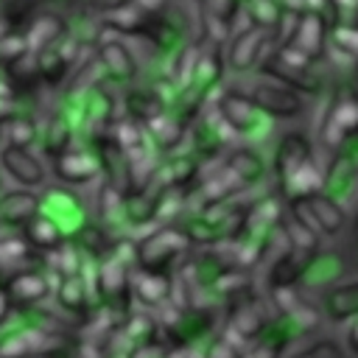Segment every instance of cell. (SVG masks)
<instances>
[{
	"instance_id": "b9f144b4",
	"label": "cell",
	"mask_w": 358,
	"mask_h": 358,
	"mask_svg": "<svg viewBox=\"0 0 358 358\" xmlns=\"http://www.w3.org/2000/svg\"><path fill=\"white\" fill-rule=\"evenodd\" d=\"M8 308H11V299L6 296V291H0V319L8 313Z\"/></svg>"
},
{
	"instance_id": "52a82bcc",
	"label": "cell",
	"mask_w": 358,
	"mask_h": 358,
	"mask_svg": "<svg viewBox=\"0 0 358 358\" xmlns=\"http://www.w3.org/2000/svg\"><path fill=\"white\" fill-rule=\"evenodd\" d=\"M288 204H291V215L296 221H302L310 229L324 232V235H336L347 221V213L338 204V199L324 193V190L310 193V196H305L299 201H288Z\"/></svg>"
},
{
	"instance_id": "7a4b0ae2",
	"label": "cell",
	"mask_w": 358,
	"mask_h": 358,
	"mask_svg": "<svg viewBox=\"0 0 358 358\" xmlns=\"http://www.w3.org/2000/svg\"><path fill=\"white\" fill-rule=\"evenodd\" d=\"M215 115L224 120V126L238 137H257L268 129L271 117H266L249 92L241 90H221L215 98Z\"/></svg>"
},
{
	"instance_id": "60d3db41",
	"label": "cell",
	"mask_w": 358,
	"mask_h": 358,
	"mask_svg": "<svg viewBox=\"0 0 358 358\" xmlns=\"http://www.w3.org/2000/svg\"><path fill=\"white\" fill-rule=\"evenodd\" d=\"M347 338H350V347H352V352L358 355V316L352 319V324H350V336H347Z\"/></svg>"
},
{
	"instance_id": "ba28073f",
	"label": "cell",
	"mask_w": 358,
	"mask_h": 358,
	"mask_svg": "<svg viewBox=\"0 0 358 358\" xmlns=\"http://www.w3.org/2000/svg\"><path fill=\"white\" fill-rule=\"evenodd\" d=\"M95 59H98L103 76L117 81V84H129L140 73L137 56L131 53L126 36H117V34H109V31L98 34V39H95Z\"/></svg>"
},
{
	"instance_id": "ac0fdd59",
	"label": "cell",
	"mask_w": 358,
	"mask_h": 358,
	"mask_svg": "<svg viewBox=\"0 0 358 358\" xmlns=\"http://www.w3.org/2000/svg\"><path fill=\"white\" fill-rule=\"evenodd\" d=\"M271 291H274L277 310H280V316H282L285 322H291L296 330H316V327H319V322H322L319 310H316L310 302H305L299 294H294L291 285L271 288Z\"/></svg>"
},
{
	"instance_id": "7bdbcfd3",
	"label": "cell",
	"mask_w": 358,
	"mask_h": 358,
	"mask_svg": "<svg viewBox=\"0 0 358 358\" xmlns=\"http://www.w3.org/2000/svg\"><path fill=\"white\" fill-rule=\"evenodd\" d=\"M350 70H352V84H350V90H352V92L358 95V59H355V62L350 64Z\"/></svg>"
},
{
	"instance_id": "e0dca14e",
	"label": "cell",
	"mask_w": 358,
	"mask_h": 358,
	"mask_svg": "<svg viewBox=\"0 0 358 358\" xmlns=\"http://www.w3.org/2000/svg\"><path fill=\"white\" fill-rule=\"evenodd\" d=\"M333 162L324 171V187L330 190H347L358 179V131L350 134L336 151Z\"/></svg>"
},
{
	"instance_id": "bcb514c9",
	"label": "cell",
	"mask_w": 358,
	"mask_h": 358,
	"mask_svg": "<svg viewBox=\"0 0 358 358\" xmlns=\"http://www.w3.org/2000/svg\"><path fill=\"white\" fill-rule=\"evenodd\" d=\"M190 358H193V355H190Z\"/></svg>"
},
{
	"instance_id": "484cf974",
	"label": "cell",
	"mask_w": 358,
	"mask_h": 358,
	"mask_svg": "<svg viewBox=\"0 0 358 358\" xmlns=\"http://www.w3.org/2000/svg\"><path fill=\"white\" fill-rule=\"evenodd\" d=\"M87 280H84V271L78 274H67L62 277L59 288H56V299L59 305L67 310V313H76V316H87V308H90V294H87Z\"/></svg>"
},
{
	"instance_id": "603a6c76",
	"label": "cell",
	"mask_w": 358,
	"mask_h": 358,
	"mask_svg": "<svg viewBox=\"0 0 358 358\" xmlns=\"http://www.w3.org/2000/svg\"><path fill=\"white\" fill-rule=\"evenodd\" d=\"M123 106H126V117L145 126L151 117L165 112L171 106V101L162 92V87H151V90H129L123 98Z\"/></svg>"
},
{
	"instance_id": "44dd1931",
	"label": "cell",
	"mask_w": 358,
	"mask_h": 358,
	"mask_svg": "<svg viewBox=\"0 0 358 358\" xmlns=\"http://www.w3.org/2000/svg\"><path fill=\"white\" fill-rule=\"evenodd\" d=\"M131 291L137 294V299L145 308H162L171 299L173 280H171L168 271H145V268H140L131 277Z\"/></svg>"
},
{
	"instance_id": "9c48e42d",
	"label": "cell",
	"mask_w": 358,
	"mask_h": 358,
	"mask_svg": "<svg viewBox=\"0 0 358 358\" xmlns=\"http://www.w3.org/2000/svg\"><path fill=\"white\" fill-rule=\"evenodd\" d=\"M98 294L106 310L126 313L129 308V291H131V263L117 257L115 252H106V257L98 263Z\"/></svg>"
},
{
	"instance_id": "74e56055",
	"label": "cell",
	"mask_w": 358,
	"mask_h": 358,
	"mask_svg": "<svg viewBox=\"0 0 358 358\" xmlns=\"http://www.w3.org/2000/svg\"><path fill=\"white\" fill-rule=\"evenodd\" d=\"M285 347V338H274V341H268V338H260L249 352H243L241 358H280V350Z\"/></svg>"
},
{
	"instance_id": "836d02e7",
	"label": "cell",
	"mask_w": 358,
	"mask_h": 358,
	"mask_svg": "<svg viewBox=\"0 0 358 358\" xmlns=\"http://www.w3.org/2000/svg\"><path fill=\"white\" fill-rule=\"evenodd\" d=\"M34 11H36V0H3L0 3V25L22 31L25 22L34 17Z\"/></svg>"
},
{
	"instance_id": "4dcf8cb0",
	"label": "cell",
	"mask_w": 358,
	"mask_h": 358,
	"mask_svg": "<svg viewBox=\"0 0 358 358\" xmlns=\"http://www.w3.org/2000/svg\"><path fill=\"white\" fill-rule=\"evenodd\" d=\"M324 310L333 322L358 316V282H350V285H341V288L330 291V296L324 302Z\"/></svg>"
},
{
	"instance_id": "f6af8a7d",
	"label": "cell",
	"mask_w": 358,
	"mask_h": 358,
	"mask_svg": "<svg viewBox=\"0 0 358 358\" xmlns=\"http://www.w3.org/2000/svg\"><path fill=\"white\" fill-rule=\"evenodd\" d=\"M0 179H3V168H0Z\"/></svg>"
},
{
	"instance_id": "4fadbf2b",
	"label": "cell",
	"mask_w": 358,
	"mask_h": 358,
	"mask_svg": "<svg viewBox=\"0 0 358 358\" xmlns=\"http://www.w3.org/2000/svg\"><path fill=\"white\" fill-rule=\"evenodd\" d=\"M39 213H45L64 238L78 235V229L84 227V210L78 204V199L62 187H48L45 196H39Z\"/></svg>"
},
{
	"instance_id": "ab89813d",
	"label": "cell",
	"mask_w": 358,
	"mask_h": 358,
	"mask_svg": "<svg viewBox=\"0 0 358 358\" xmlns=\"http://www.w3.org/2000/svg\"><path fill=\"white\" fill-rule=\"evenodd\" d=\"M28 358H70V355L64 350H59V347H48V350H39V352L28 355Z\"/></svg>"
},
{
	"instance_id": "7c38bea8",
	"label": "cell",
	"mask_w": 358,
	"mask_h": 358,
	"mask_svg": "<svg viewBox=\"0 0 358 358\" xmlns=\"http://www.w3.org/2000/svg\"><path fill=\"white\" fill-rule=\"evenodd\" d=\"M56 176L64 182V185H90L95 179L103 176V168H101V157L95 154V148L90 145H70L67 151H62L56 157Z\"/></svg>"
},
{
	"instance_id": "5bb4252c",
	"label": "cell",
	"mask_w": 358,
	"mask_h": 358,
	"mask_svg": "<svg viewBox=\"0 0 358 358\" xmlns=\"http://www.w3.org/2000/svg\"><path fill=\"white\" fill-rule=\"evenodd\" d=\"M67 31H70V22L59 11H50V8H42V11L36 8L34 17L22 28L31 53H42L45 48H50L53 42H59Z\"/></svg>"
},
{
	"instance_id": "e575fe53",
	"label": "cell",
	"mask_w": 358,
	"mask_h": 358,
	"mask_svg": "<svg viewBox=\"0 0 358 358\" xmlns=\"http://www.w3.org/2000/svg\"><path fill=\"white\" fill-rule=\"evenodd\" d=\"M50 255H53V271L59 277H67V274H78L81 271V249L76 243H70L67 238L56 249H50Z\"/></svg>"
},
{
	"instance_id": "6da1fadb",
	"label": "cell",
	"mask_w": 358,
	"mask_h": 358,
	"mask_svg": "<svg viewBox=\"0 0 358 358\" xmlns=\"http://www.w3.org/2000/svg\"><path fill=\"white\" fill-rule=\"evenodd\" d=\"M313 59H308L299 48L294 45H280V48H271L260 64L255 67L263 78H271L277 84H285L291 90H296L299 95H319L322 87H324V78L313 70Z\"/></svg>"
},
{
	"instance_id": "2e32d148",
	"label": "cell",
	"mask_w": 358,
	"mask_h": 358,
	"mask_svg": "<svg viewBox=\"0 0 358 358\" xmlns=\"http://www.w3.org/2000/svg\"><path fill=\"white\" fill-rule=\"evenodd\" d=\"M3 291L11 302H20V305H36L42 302L48 294H50V280L42 268L36 266H25L14 274L6 277L3 282Z\"/></svg>"
},
{
	"instance_id": "83f0119b",
	"label": "cell",
	"mask_w": 358,
	"mask_h": 358,
	"mask_svg": "<svg viewBox=\"0 0 358 358\" xmlns=\"http://www.w3.org/2000/svg\"><path fill=\"white\" fill-rule=\"evenodd\" d=\"M305 255H313V252H302V249H291V246H288V252L274 263V268H271V274H268L271 288L294 285V282L302 277L305 266H308V257H305Z\"/></svg>"
},
{
	"instance_id": "1f68e13d",
	"label": "cell",
	"mask_w": 358,
	"mask_h": 358,
	"mask_svg": "<svg viewBox=\"0 0 358 358\" xmlns=\"http://www.w3.org/2000/svg\"><path fill=\"white\" fill-rule=\"evenodd\" d=\"M3 137H8V143H14V145H28L31 148L39 140L36 120L28 112H17L11 120L3 123Z\"/></svg>"
},
{
	"instance_id": "3957f363",
	"label": "cell",
	"mask_w": 358,
	"mask_h": 358,
	"mask_svg": "<svg viewBox=\"0 0 358 358\" xmlns=\"http://www.w3.org/2000/svg\"><path fill=\"white\" fill-rule=\"evenodd\" d=\"M271 42H274V34L260 28V25H252L246 22L243 28H235L229 34V39L224 42L227 50H224V64L227 70L243 76V73H252L260 59L271 50Z\"/></svg>"
},
{
	"instance_id": "f35d334b",
	"label": "cell",
	"mask_w": 358,
	"mask_h": 358,
	"mask_svg": "<svg viewBox=\"0 0 358 358\" xmlns=\"http://www.w3.org/2000/svg\"><path fill=\"white\" fill-rule=\"evenodd\" d=\"M129 358H168V344L151 338V341H143V344H134Z\"/></svg>"
},
{
	"instance_id": "d590c367",
	"label": "cell",
	"mask_w": 358,
	"mask_h": 358,
	"mask_svg": "<svg viewBox=\"0 0 358 358\" xmlns=\"http://www.w3.org/2000/svg\"><path fill=\"white\" fill-rule=\"evenodd\" d=\"M123 330H126V338H129L131 344H143V341L157 338L159 324H157V319H151V316H145V313H134L131 319L123 322Z\"/></svg>"
},
{
	"instance_id": "9a60e30c",
	"label": "cell",
	"mask_w": 358,
	"mask_h": 358,
	"mask_svg": "<svg viewBox=\"0 0 358 358\" xmlns=\"http://www.w3.org/2000/svg\"><path fill=\"white\" fill-rule=\"evenodd\" d=\"M327 28H330L327 14L302 11L299 14V22H296V31H294V39L288 45L299 48L308 59L322 62L324 59V50H327Z\"/></svg>"
},
{
	"instance_id": "7402d4cb",
	"label": "cell",
	"mask_w": 358,
	"mask_h": 358,
	"mask_svg": "<svg viewBox=\"0 0 358 358\" xmlns=\"http://www.w3.org/2000/svg\"><path fill=\"white\" fill-rule=\"evenodd\" d=\"M266 327V316L257 299H241L238 291V305L229 313V336H238L235 341H252L260 336V330Z\"/></svg>"
},
{
	"instance_id": "5b68a950",
	"label": "cell",
	"mask_w": 358,
	"mask_h": 358,
	"mask_svg": "<svg viewBox=\"0 0 358 358\" xmlns=\"http://www.w3.org/2000/svg\"><path fill=\"white\" fill-rule=\"evenodd\" d=\"M355 131H358V95L352 90H336L319 123V140L324 148L336 151Z\"/></svg>"
},
{
	"instance_id": "f546056e",
	"label": "cell",
	"mask_w": 358,
	"mask_h": 358,
	"mask_svg": "<svg viewBox=\"0 0 358 358\" xmlns=\"http://www.w3.org/2000/svg\"><path fill=\"white\" fill-rule=\"evenodd\" d=\"M224 165L241 179V185H255L263 176V159L255 148H235L229 151V157L224 159Z\"/></svg>"
},
{
	"instance_id": "277c9868",
	"label": "cell",
	"mask_w": 358,
	"mask_h": 358,
	"mask_svg": "<svg viewBox=\"0 0 358 358\" xmlns=\"http://www.w3.org/2000/svg\"><path fill=\"white\" fill-rule=\"evenodd\" d=\"M190 246V238L179 227H157L145 235L137 249V266L145 271H171V263Z\"/></svg>"
},
{
	"instance_id": "d4e9b609",
	"label": "cell",
	"mask_w": 358,
	"mask_h": 358,
	"mask_svg": "<svg viewBox=\"0 0 358 358\" xmlns=\"http://www.w3.org/2000/svg\"><path fill=\"white\" fill-rule=\"evenodd\" d=\"M324 56L344 59V64L350 67L358 59V22H330Z\"/></svg>"
},
{
	"instance_id": "d6a6232c",
	"label": "cell",
	"mask_w": 358,
	"mask_h": 358,
	"mask_svg": "<svg viewBox=\"0 0 358 358\" xmlns=\"http://www.w3.org/2000/svg\"><path fill=\"white\" fill-rule=\"evenodd\" d=\"M243 14L252 25H260L266 31H274L282 14L280 0H243Z\"/></svg>"
},
{
	"instance_id": "f1b7e54d",
	"label": "cell",
	"mask_w": 358,
	"mask_h": 358,
	"mask_svg": "<svg viewBox=\"0 0 358 358\" xmlns=\"http://www.w3.org/2000/svg\"><path fill=\"white\" fill-rule=\"evenodd\" d=\"M22 229H25V241H28L31 246H36L39 252H50V249H56V246L64 241L62 229H59L45 213H36Z\"/></svg>"
},
{
	"instance_id": "30bf717a",
	"label": "cell",
	"mask_w": 358,
	"mask_h": 358,
	"mask_svg": "<svg viewBox=\"0 0 358 358\" xmlns=\"http://www.w3.org/2000/svg\"><path fill=\"white\" fill-rule=\"evenodd\" d=\"M249 95H252V101L257 103V109H260L266 117H271V120H280V117L288 120V117L302 115V109H305V98H302L296 90H291V87H285V84H277V81H271V78L255 84Z\"/></svg>"
},
{
	"instance_id": "8d00e7d4",
	"label": "cell",
	"mask_w": 358,
	"mask_h": 358,
	"mask_svg": "<svg viewBox=\"0 0 358 358\" xmlns=\"http://www.w3.org/2000/svg\"><path fill=\"white\" fill-rule=\"evenodd\" d=\"M294 358H344V352L336 341H316V344L305 347L302 352H296Z\"/></svg>"
},
{
	"instance_id": "ee69618b",
	"label": "cell",
	"mask_w": 358,
	"mask_h": 358,
	"mask_svg": "<svg viewBox=\"0 0 358 358\" xmlns=\"http://www.w3.org/2000/svg\"><path fill=\"white\" fill-rule=\"evenodd\" d=\"M355 227H358V215H355Z\"/></svg>"
},
{
	"instance_id": "4316f807",
	"label": "cell",
	"mask_w": 358,
	"mask_h": 358,
	"mask_svg": "<svg viewBox=\"0 0 358 358\" xmlns=\"http://www.w3.org/2000/svg\"><path fill=\"white\" fill-rule=\"evenodd\" d=\"M34 263V252H31V243L20 235H6L0 238V274L8 277L25 266Z\"/></svg>"
},
{
	"instance_id": "8fae6325",
	"label": "cell",
	"mask_w": 358,
	"mask_h": 358,
	"mask_svg": "<svg viewBox=\"0 0 358 358\" xmlns=\"http://www.w3.org/2000/svg\"><path fill=\"white\" fill-rule=\"evenodd\" d=\"M0 168L3 173H8L20 187H45L48 182V171L42 165V159L28 148V145H14L6 143L0 148Z\"/></svg>"
},
{
	"instance_id": "cb8c5ba5",
	"label": "cell",
	"mask_w": 358,
	"mask_h": 358,
	"mask_svg": "<svg viewBox=\"0 0 358 358\" xmlns=\"http://www.w3.org/2000/svg\"><path fill=\"white\" fill-rule=\"evenodd\" d=\"M50 336L39 327H22L17 333H8L3 341H0V358H28L39 350H48Z\"/></svg>"
},
{
	"instance_id": "8992f818",
	"label": "cell",
	"mask_w": 358,
	"mask_h": 358,
	"mask_svg": "<svg viewBox=\"0 0 358 358\" xmlns=\"http://www.w3.org/2000/svg\"><path fill=\"white\" fill-rule=\"evenodd\" d=\"M81 36L70 28L59 42H53L50 48H45L42 53H36V67H39V81H45L48 87H59L64 78H70V73L76 70V64L81 62Z\"/></svg>"
},
{
	"instance_id": "d6986e66",
	"label": "cell",
	"mask_w": 358,
	"mask_h": 358,
	"mask_svg": "<svg viewBox=\"0 0 358 358\" xmlns=\"http://www.w3.org/2000/svg\"><path fill=\"white\" fill-rule=\"evenodd\" d=\"M308 159H313V148L308 143L305 134L299 131H288L282 134L280 145H277V154H274V171H277V179L285 182L299 165H305Z\"/></svg>"
},
{
	"instance_id": "ffe728a7",
	"label": "cell",
	"mask_w": 358,
	"mask_h": 358,
	"mask_svg": "<svg viewBox=\"0 0 358 358\" xmlns=\"http://www.w3.org/2000/svg\"><path fill=\"white\" fill-rule=\"evenodd\" d=\"M39 213V196L31 187L8 190L0 196V224L3 227H25Z\"/></svg>"
}]
</instances>
